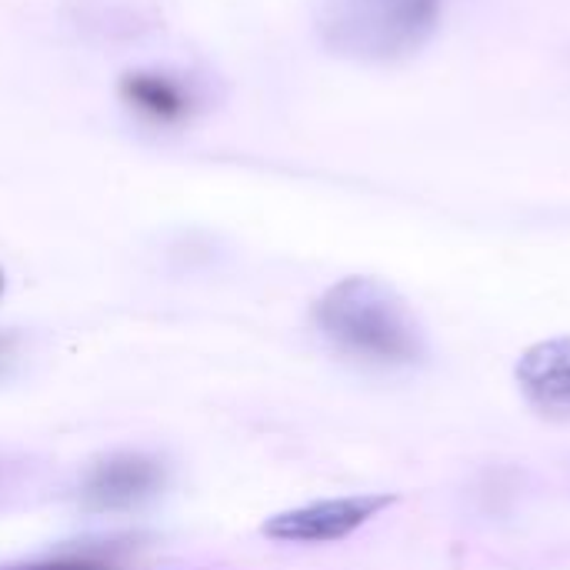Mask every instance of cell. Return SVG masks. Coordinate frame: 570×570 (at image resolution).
<instances>
[{
  "mask_svg": "<svg viewBox=\"0 0 570 570\" xmlns=\"http://www.w3.org/2000/svg\"><path fill=\"white\" fill-rule=\"evenodd\" d=\"M321 334L347 357L407 367L424 357V334L407 301L377 277H344L314 304Z\"/></svg>",
  "mask_w": 570,
  "mask_h": 570,
  "instance_id": "6da1fadb",
  "label": "cell"
},
{
  "mask_svg": "<svg viewBox=\"0 0 570 570\" xmlns=\"http://www.w3.org/2000/svg\"><path fill=\"white\" fill-rule=\"evenodd\" d=\"M321 40L354 60H397L428 43L441 0H314Z\"/></svg>",
  "mask_w": 570,
  "mask_h": 570,
  "instance_id": "7a4b0ae2",
  "label": "cell"
},
{
  "mask_svg": "<svg viewBox=\"0 0 570 570\" xmlns=\"http://www.w3.org/2000/svg\"><path fill=\"white\" fill-rule=\"evenodd\" d=\"M397 498L394 494H357V498H331L314 501L294 511H281L264 521L261 534L281 544H331L344 541L387 511Z\"/></svg>",
  "mask_w": 570,
  "mask_h": 570,
  "instance_id": "3957f363",
  "label": "cell"
},
{
  "mask_svg": "<svg viewBox=\"0 0 570 570\" xmlns=\"http://www.w3.org/2000/svg\"><path fill=\"white\" fill-rule=\"evenodd\" d=\"M117 94L140 120L157 124V127L187 124L204 107V94L197 80L177 70H164V67L127 70L117 83Z\"/></svg>",
  "mask_w": 570,
  "mask_h": 570,
  "instance_id": "277c9868",
  "label": "cell"
},
{
  "mask_svg": "<svg viewBox=\"0 0 570 570\" xmlns=\"http://www.w3.org/2000/svg\"><path fill=\"white\" fill-rule=\"evenodd\" d=\"M164 484V468L160 461L147 454H114L100 464L90 468L80 501L87 511H127L137 508L140 501L154 498Z\"/></svg>",
  "mask_w": 570,
  "mask_h": 570,
  "instance_id": "5b68a950",
  "label": "cell"
},
{
  "mask_svg": "<svg viewBox=\"0 0 570 570\" xmlns=\"http://www.w3.org/2000/svg\"><path fill=\"white\" fill-rule=\"evenodd\" d=\"M518 384L528 404L548 421H570V337L541 341L518 361Z\"/></svg>",
  "mask_w": 570,
  "mask_h": 570,
  "instance_id": "8992f818",
  "label": "cell"
},
{
  "mask_svg": "<svg viewBox=\"0 0 570 570\" xmlns=\"http://www.w3.org/2000/svg\"><path fill=\"white\" fill-rule=\"evenodd\" d=\"M13 570H107L97 561H47V564H27V568Z\"/></svg>",
  "mask_w": 570,
  "mask_h": 570,
  "instance_id": "52a82bcc",
  "label": "cell"
},
{
  "mask_svg": "<svg viewBox=\"0 0 570 570\" xmlns=\"http://www.w3.org/2000/svg\"><path fill=\"white\" fill-rule=\"evenodd\" d=\"M0 294H3V271H0Z\"/></svg>",
  "mask_w": 570,
  "mask_h": 570,
  "instance_id": "ba28073f",
  "label": "cell"
}]
</instances>
